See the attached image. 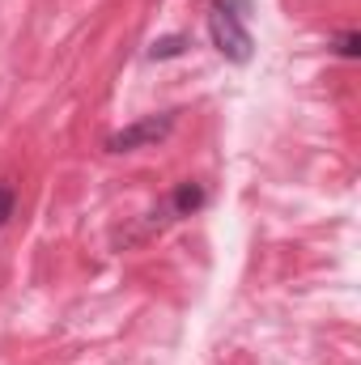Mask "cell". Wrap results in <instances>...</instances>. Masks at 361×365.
<instances>
[{
    "instance_id": "cell-5",
    "label": "cell",
    "mask_w": 361,
    "mask_h": 365,
    "mask_svg": "<svg viewBox=\"0 0 361 365\" xmlns=\"http://www.w3.org/2000/svg\"><path fill=\"white\" fill-rule=\"evenodd\" d=\"M332 51H336L340 60H357V56H361V34H357V30H345V34L332 43Z\"/></svg>"
},
{
    "instance_id": "cell-2",
    "label": "cell",
    "mask_w": 361,
    "mask_h": 365,
    "mask_svg": "<svg viewBox=\"0 0 361 365\" xmlns=\"http://www.w3.org/2000/svg\"><path fill=\"white\" fill-rule=\"evenodd\" d=\"M175 119L179 110H162V115H145L119 132L106 136V153H136V149H149V145H162L171 132H175Z\"/></svg>"
},
{
    "instance_id": "cell-4",
    "label": "cell",
    "mask_w": 361,
    "mask_h": 365,
    "mask_svg": "<svg viewBox=\"0 0 361 365\" xmlns=\"http://www.w3.org/2000/svg\"><path fill=\"white\" fill-rule=\"evenodd\" d=\"M191 47V38L187 34H166V38H153L149 43V60H175Z\"/></svg>"
},
{
    "instance_id": "cell-6",
    "label": "cell",
    "mask_w": 361,
    "mask_h": 365,
    "mask_svg": "<svg viewBox=\"0 0 361 365\" xmlns=\"http://www.w3.org/2000/svg\"><path fill=\"white\" fill-rule=\"evenodd\" d=\"M13 208H17V191H13V182H0V230L9 225Z\"/></svg>"
},
{
    "instance_id": "cell-3",
    "label": "cell",
    "mask_w": 361,
    "mask_h": 365,
    "mask_svg": "<svg viewBox=\"0 0 361 365\" xmlns=\"http://www.w3.org/2000/svg\"><path fill=\"white\" fill-rule=\"evenodd\" d=\"M204 200H208V191H204V182L195 179H183L175 191H171V200H166V208L158 212H149V225H166V221H183V217H191V212H200L204 208Z\"/></svg>"
},
{
    "instance_id": "cell-1",
    "label": "cell",
    "mask_w": 361,
    "mask_h": 365,
    "mask_svg": "<svg viewBox=\"0 0 361 365\" xmlns=\"http://www.w3.org/2000/svg\"><path fill=\"white\" fill-rule=\"evenodd\" d=\"M247 9H251V0H213V9H208V38L230 64H247L255 56V38L247 30Z\"/></svg>"
}]
</instances>
